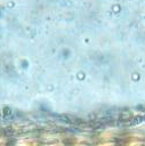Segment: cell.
<instances>
[{"label": "cell", "instance_id": "7a4b0ae2", "mask_svg": "<svg viewBox=\"0 0 145 146\" xmlns=\"http://www.w3.org/2000/svg\"><path fill=\"white\" fill-rule=\"evenodd\" d=\"M127 146H143V143L142 141H131Z\"/></svg>", "mask_w": 145, "mask_h": 146}, {"label": "cell", "instance_id": "6da1fadb", "mask_svg": "<svg viewBox=\"0 0 145 146\" xmlns=\"http://www.w3.org/2000/svg\"><path fill=\"white\" fill-rule=\"evenodd\" d=\"M17 146H37V143L33 140H21L17 143Z\"/></svg>", "mask_w": 145, "mask_h": 146}, {"label": "cell", "instance_id": "3957f363", "mask_svg": "<svg viewBox=\"0 0 145 146\" xmlns=\"http://www.w3.org/2000/svg\"><path fill=\"white\" fill-rule=\"evenodd\" d=\"M99 146H114L112 143H104V144H102V145H99Z\"/></svg>", "mask_w": 145, "mask_h": 146}]
</instances>
